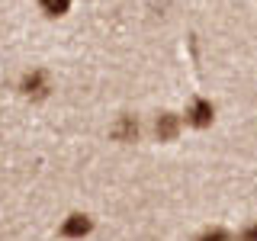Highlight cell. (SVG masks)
I'll return each mask as SVG.
<instances>
[{
  "label": "cell",
  "mask_w": 257,
  "mask_h": 241,
  "mask_svg": "<svg viewBox=\"0 0 257 241\" xmlns=\"http://www.w3.org/2000/svg\"><path fill=\"white\" fill-rule=\"evenodd\" d=\"M87 231H90V219H87V215H80V212L68 215L64 225H61V235H68V238H84Z\"/></svg>",
  "instance_id": "cell-3"
},
{
  "label": "cell",
  "mask_w": 257,
  "mask_h": 241,
  "mask_svg": "<svg viewBox=\"0 0 257 241\" xmlns=\"http://www.w3.org/2000/svg\"><path fill=\"white\" fill-rule=\"evenodd\" d=\"M135 135H139V123H135V119H122V123L116 126V139L128 142V139H135Z\"/></svg>",
  "instance_id": "cell-6"
},
{
  "label": "cell",
  "mask_w": 257,
  "mask_h": 241,
  "mask_svg": "<svg viewBox=\"0 0 257 241\" xmlns=\"http://www.w3.org/2000/svg\"><path fill=\"white\" fill-rule=\"evenodd\" d=\"M177 129H180V119H177L174 112H164V116H158V135H161V139H174Z\"/></svg>",
  "instance_id": "cell-5"
},
{
  "label": "cell",
  "mask_w": 257,
  "mask_h": 241,
  "mask_svg": "<svg viewBox=\"0 0 257 241\" xmlns=\"http://www.w3.org/2000/svg\"><path fill=\"white\" fill-rule=\"evenodd\" d=\"M20 90L26 93V96H45L48 93V77H45V71H26L20 80Z\"/></svg>",
  "instance_id": "cell-2"
},
{
  "label": "cell",
  "mask_w": 257,
  "mask_h": 241,
  "mask_svg": "<svg viewBox=\"0 0 257 241\" xmlns=\"http://www.w3.org/2000/svg\"><path fill=\"white\" fill-rule=\"evenodd\" d=\"M212 116H215V109H212V103L203 100V96H196V100L187 106V123L190 126H196V129H206L209 123H212Z\"/></svg>",
  "instance_id": "cell-1"
},
{
  "label": "cell",
  "mask_w": 257,
  "mask_h": 241,
  "mask_svg": "<svg viewBox=\"0 0 257 241\" xmlns=\"http://www.w3.org/2000/svg\"><path fill=\"white\" fill-rule=\"evenodd\" d=\"M199 241H231V238H228L225 228H206L203 235H199Z\"/></svg>",
  "instance_id": "cell-7"
},
{
  "label": "cell",
  "mask_w": 257,
  "mask_h": 241,
  "mask_svg": "<svg viewBox=\"0 0 257 241\" xmlns=\"http://www.w3.org/2000/svg\"><path fill=\"white\" fill-rule=\"evenodd\" d=\"M241 241H257V225H247V228L241 231Z\"/></svg>",
  "instance_id": "cell-8"
},
{
  "label": "cell",
  "mask_w": 257,
  "mask_h": 241,
  "mask_svg": "<svg viewBox=\"0 0 257 241\" xmlns=\"http://www.w3.org/2000/svg\"><path fill=\"white\" fill-rule=\"evenodd\" d=\"M39 10L45 16H52V20H58V16L71 10V0H39Z\"/></svg>",
  "instance_id": "cell-4"
}]
</instances>
